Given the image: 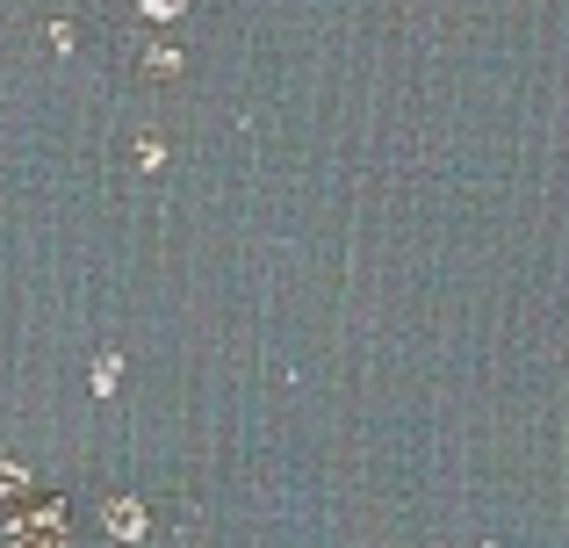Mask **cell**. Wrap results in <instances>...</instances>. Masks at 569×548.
<instances>
[{"label": "cell", "mask_w": 569, "mask_h": 548, "mask_svg": "<svg viewBox=\"0 0 569 548\" xmlns=\"http://www.w3.org/2000/svg\"><path fill=\"white\" fill-rule=\"evenodd\" d=\"M101 527H109L116 541H144V506L138 498H109V506H101Z\"/></svg>", "instance_id": "cell-1"}, {"label": "cell", "mask_w": 569, "mask_h": 548, "mask_svg": "<svg viewBox=\"0 0 569 548\" xmlns=\"http://www.w3.org/2000/svg\"><path fill=\"white\" fill-rule=\"evenodd\" d=\"M58 527H66V506H58V498H29V512H22L14 535H58Z\"/></svg>", "instance_id": "cell-2"}, {"label": "cell", "mask_w": 569, "mask_h": 548, "mask_svg": "<svg viewBox=\"0 0 569 548\" xmlns=\"http://www.w3.org/2000/svg\"><path fill=\"white\" fill-rule=\"evenodd\" d=\"M116 382H123V361H116V353H94V376H87V390H94V397H116Z\"/></svg>", "instance_id": "cell-3"}, {"label": "cell", "mask_w": 569, "mask_h": 548, "mask_svg": "<svg viewBox=\"0 0 569 548\" xmlns=\"http://www.w3.org/2000/svg\"><path fill=\"white\" fill-rule=\"evenodd\" d=\"M138 167H144V173L167 167V138H159V130H144V138H138Z\"/></svg>", "instance_id": "cell-4"}, {"label": "cell", "mask_w": 569, "mask_h": 548, "mask_svg": "<svg viewBox=\"0 0 569 548\" xmlns=\"http://www.w3.org/2000/svg\"><path fill=\"white\" fill-rule=\"evenodd\" d=\"M0 491H8V498H22V491H29V469H14V462H0Z\"/></svg>", "instance_id": "cell-5"}, {"label": "cell", "mask_w": 569, "mask_h": 548, "mask_svg": "<svg viewBox=\"0 0 569 548\" xmlns=\"http://www.w3.org/2000/svg\"><path fill=\"white\" fill-rule=\"evenodd\" d=\"M0 548H66V535H8Z\"/></svg>", "instance_id": "cell-6"}, {"label": "cell", "mask_w": 569, "mask_h": 548, "mask_svg": "<svg viewBox=\"0 0 569 548\" xmlns=\"http://www.w3.org/2000/svg\"><path fill=\"white\" fill-rule=\"evenodd\" d=\"M138 8H144V14H159V22H167V14H181L188 0H138Z\"/></svg>", "instance_id": "cell-7"}]
</instances>
